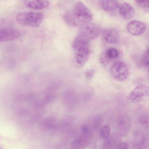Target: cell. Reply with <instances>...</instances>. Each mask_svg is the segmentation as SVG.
<instances>
[{
    "mask_svg": "<svg viewBox=\"0 0 149 149\" xmlns=\"http://www.w3.org/2000/svg\"><path fill=\"white\" fill-rule=\"evenodd\" d=\"M44 17L43 14L42 13L28 12L18 13L16 19L18 23L21 24L36 27L40 24Z\"/></svg>",
    "mask_w": 149,
    "mask_h": 149,
    "instance_id": "6da1fadb",
    "label": "cell"
},
{
    "mask_svg": "<svg viewBox=\"0 0 149 149\" xmlns=\"http://www.w3.org/2000/svg\"><path fill=\"white\" fill-rule=\"evenodd\" d=\"M149 96V86L141 84L135 87L127 95V98L131 103L136 104Z\"/></svg>",
    "mask_w": 149,
    "mask_h": 149,
    "instance_id": "7a4b0ae2",
    "label": "cell"
},
{
    "mask_svg": "<svg viewBox=\"0 0 149 149\" xmlns=\"http://www.w3.org/2000/svg\"><path fill=\"white\" fill-rule=\"evenodd\" d=\"M110 74L115 80L119 81L125 80L129 75V70L126 65L123 62L118 61L112 65L110 70Z\"/></svg>",
    "mask_w": 149,
    "mask_h": 149,
    "instance_id": "3957f363",
    "label": "cell"
},
{
    "mask_svg": "<svg viewBox=\"0 0 149 149\" xmlns=\"http://www.w3.org/2000/svg\"><path fill=\"white\" fill-rule=\"evenodd\" d=\"M102 31L98 25L90 22L82 24L79 28V34L90 41L98 38Z\"/></svg>",
    "mask_w": 149,
    "mask_h": 149,
    "instance_id": "277c9868",
    "label": "cell"
},
{
    "mask_svg": "<svg viewBox=\"0 0 149 149\" xmlns=\"http://www.w3.org/2000/svg\"><path fill=\"white\" fill-rule=\"evenodd\" d=\"M73 14L75 18L82 24L90 22L92 19L91 13L89 9L81 2H78L75 5Z\"/></svg>",
    "mask_w": 149,
    "mask_h": 149,
    "instance_id": "5b68a950",
    "label": "cell"
},
{
    "mask_svg": "<svg viewBox=\"0 0 149 149\" xmlns=\"http://www.w3.org/2000/svg\"><path fill=\"white\" fill-rule=\"evenodd\" d=\"M74 51V65L77 68H81L85 65L90 55L89 45L78 48Z\"/></svg>",
    "mask_w": 149,
    "mask_h": 149,
    "instance_id": "8992f818",
    "label": "cell"
},
{
    "mask_svg": "<svg viewBox=\"0 0 149 149\" xmlns=\"http://www.w3.org/2000/svg\"><path fill=\"white\" fill-rule=\"evenodd\" d=\"M118 50L114 47H110L104 51L99 58V62L103 66H107L111 60L117 58L119 56Z\"/></svg>",
    "mask_w": 149,
    "mask_h": 149,
    "instance_id": "52a82bcc",
    "label": "cell"
},
{
    "mask_svg": "<svg viewBox=\"0 0 149 149\" xmlns=\"http://www.w3.org/2000/svg\"><path fill=\"white\" fill-rule=\"evenodd\" d=\"M21 34L18 30L9 27L0 29V42H1L13 40L19 38Z\"/></svg>",
    "mask_w": 149,
    "mask_h": 149,
    "instance_id": "ba28073f",
    "label": "cell"
},
{
    "mask_svg": "<svg viewBox=\"0 0 149 149\" xmlns=\"http://www.w3.org/2000/svg\"><path fill=\"white\" fill-rule=\"evenodd\" d=\"M127 29L128 32L132 35L138 36L145 33L146 29V26L141 22L133 20L128 23Z\"/></svg>",
    "mask_w": 149,
    "mask_h": 149,
    "instance_id": "9c48e42d",
    "label": "cell"
},
{
    "mask_svg": "<svg viewBox=\"0 0 149 149\" xmlns=\"http://www.w3.org/2000/svg\"><path fill=\"white\" fill-rule=\"evenodd\" d=\"M102 36L104 40L110 44L118 43L120 40V36L118 31L113 28H107L102 30Z\"/></svg>",
    "mask_w": 149,
    "mask_h": 149,
    "instance_id": "30bf717a",
    "label": "cell"
},
{
    "mask_svg": "<svg viewBox=\"0 0 149 149\" xmlns=\"http://www.w3.org/2000/svg\"><path fill=\"white\" fill-rule=\"evenodd\" d=\"M131 125L130 117L127 115L120 116L118 120V128L122 135H125L129 132Z\"/></svg>",
    "mask_w": 149,
    "mask_h": 149,
    "instance_id": "8fae6325",
    "label": "cell"
},
{
    "mask_svg": "<svg viewBox=\"0 0 149 149\" xmlns=\"http://www.w3.org/2000/svg\"><path fill=\"white\" fill-rule=\"evenodd\" d=\"M134 140L135 146L137 148H144L149 145V137L144 132H137L135 135Z\"/></svg>",
    "mask_w": 149,
    "mask_h": 149,
    "instance_id": "7c38bea8",
    "label": "cell"
},
{
    "mask_svg": "<svg viewBox=\"0 0 149 149\" xmlns=\"http://www.w3.org/2000/svg\"><path fill=\"white\" fill-rule=\"evenodd\" d=\"M119 12L122 17L126 19L132 18L134 14V10L133 7L128 3H122L119 7Z\"/></svg>",
    "mask_w": 149,
    "mask_h": 149,
    "instance_id": "4fadbf2b",
    "label": "cell"
},
{
    "mask_svg": "<svg viewBox=\"0 0 149 149\" xmlns=\"http://www.w3.org/2000/svg\"><path fill=\"white\" fill-rule=\"evenodd\" d=\"M26 6L35 10H40L45 8L49 5L47 0H24Z\"/></svg>",
    "mask_w": 149,
    "mask_h": 149,
    "instance_id": "5bb4252c",
    "label": "cell"
},
{
    "mask_svg": "<svg viewBox=\"0 0 149 149\" xmlns=\"http://www.w3.org/2000/svg\"><path fill=\"white\" fill-rule=\"evenodd\" d=\"M99 3L102 8L107 11H114L120 7L116 0H99Z\"/></svg>",
    "mask_w": 149,
    "mask_h": 149,
    "instance_id": "9a60e30c",
    "label": "cell"
},
{
    "mask_svg": "<svg viewBox=\"0 0 149 149\" xmlns=\"http://www.w3.org/2000/svg\"><path fill=\"white\" fill-rule=\"evenodd\" d=\"M87 144V140L83 137H79L72 142L71 146L74 149L82 148L85 147Z\"/></svg>",
    "mask_w": 149,
    "mask_h": 149,
    "instance_id": "2e32d148",
    "label": "cell"
},
{
    "mask_svg": "<svg viewBox=\"0 0 149 149\" xmlns=\"http://www.w3.org/2000/svg\"><path fill=\"white\" fill-rule=\"evenodd\" d=\"M75 18L73 14L72 15L69 13H66L64 17L65 23L71 27H75L77 26V23Z\"/></svg>",
    "mask_w": 149,
    "mask_h": 149,
    "instance_id": "e0dca14e",
    "label": "cell"
},
{
    "mask_svg": "<svg viewBox=\"0 0 149 149\" xmlns=\"http://www.w3.org/2000/svg\"><path fill=\"white\" fill-rule=\"evenodd\" d=\"M138 120L141 125L146 128H149V116L141 115L139 117Z\"/></svg>",
    "mask_w": 149,
    "mask_h": 149,
    "instance_id": "ac0fdd59",
    "label": "cell"
},
{
    "mask_svg": "<svg viewBox=\"0 0 149 149\" xmlns=\"http://www.w3.org/2000/svg\"><path fill=\"white\" fill-rule=\"evenodd\" d=\"M111 128L108 125H105L100 129L99 135L100 136L104 139H107L110 136Z\"/></svg>",
    "mask_w": 149,
    "mask_h": 149,
    "instance_id": "d6986e66",
    "label": "cell"
},
{
    "mask_svg": "<svg viewBox=\"0 0 149 149\" xmlns=\"http://www.w3.org/2000/svg\"><path fill=\"white\" fill-rule=\"evenodd\" d=\"M147 56L144 57L143 60V64L147 69L149 74V57L147 55Z\"/></svg>",
    "mask_w": 149,
    "mask_h": 149,
    "instance_id": "ffe728a7",
    "label": "cell"
},
{
    "mask_svg": "<svg viewBox=\"0 0 149 149\" xmlns=\"http://www.w3.org/2000/svg\"><path fill=\"white\" fill-rule=\"evenodd\" d=\"M94 73L95 71L93 69H91L88 70L85 74L86 78L88 80L91 79L93 76Z\"/></svg>",
    "mask_w": 149,
    "mask_h": 149,
    "instance_id": "44dd1931",
    "label": "cell"
},
{
    "mask_svg": "<svg viewBox=\"0 0 149 149\" xmlns=\"http://www.w3.org/2000/svg\"><path fill=\"white\" fill-rule=\"evenodd\" d=\"M116 147L118 149H127L129 147V145L126 142H120L117 144Z\"/></svg>",
    "mask_w": 149,
    "mask_h": 149,
    "instance_id": "7402d4cb",
    "label": "cell"
},
{
    "mask_svg": "<svg viewBox=\"0 0 149 149\" xmlns=\"http://www.w3.org/2000/svg\"><path fill=\"white\" fill-rule=\"evenodd\" d=\"M135 2L136 4L139 6L145 8L146 4V0H135Z\"/></svg>",
    "mask_w": 149,
    "mask_h": 149,
    "instance_id": "603a6c76",
    "label": "cell"
},
{
    "mask_svg": "<svg viewBox=\"0 0 149 149\" xmlns=\"http://www.w3.org/2000/svg\"><path fill=\"white\" fill-rule=\"evenodd\" d=\"M81 130L83 133L84 134H87L90 132L89 128L86 125H83L81 127Z\"/></svg>",
    "mask_w": 149,
    "mask_h": 149,
    "instance_id": "cb8c5ba5",
    "label": "cell"
},
{
    "mask_svg": "<svg viewBox=\"0 0 149 149\" xmlns=\"http://www.w3.org/2000/svg\"><path fill=\"white\" fill-rule=\"evenodd\" d=\"M145 8L149 12V0H146V4Z\"/></svg>",
    "mask_w": 149,
    "mask_h": 149,
    "instance_id": "d4e9b609",
    "label": "cell"
},
{
    "mask_svg": "<svg viewBox=\"0 0 149 149\" xmlns=\"http://www.w3.org/2000/svg\"><path fill=\"white\" fill-rule=\"evenodd\" d=\"M146 53L147 55L149 57V47L147 49Z\"/></svg>",
    "mask_w": 149,
    "mask_h": 149,
    "instance_id": "484cf974",
    "label": "cell"
}]
</instances>
